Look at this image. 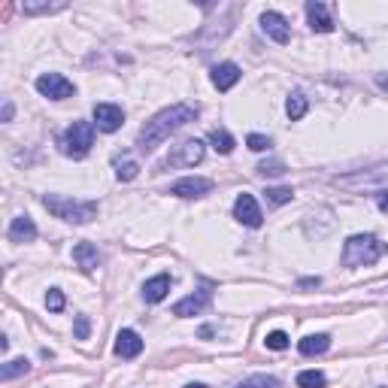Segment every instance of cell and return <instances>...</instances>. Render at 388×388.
Instances as JSON below:
<instances>
[{
  "instance_id": "1",
  "label": "cell",
  "mask_w": 388,
  "mask_h": 388,
  "mask_svg": "<svg viewBox=\"0 0 388 388\" xmlns=\"http://www.w3.org/2000/svg\"><path fill=\"white\" fill-rule=\"evenodd\" d=\"M198 104H173V107H167V109H161L158 116H152L149 122L143 124V131H140V136H136V146H140V152H155L158 146H161L164 140L173 131H179L182 124H188V122H194L198 119Z\"/></svg>"
},
{
  "instance_id": "2",
  "label": "cell",
  "mask_w": 388,
  "mask_h": 388,
  "mask_svg": "<svg viewBox=\"0 0 388 388\" xmlns=\"http://www.w3.org/2000/svg\"><path fill=\"white\" fill-rule=\"evenodd\" d=\"M43 207L49 210L55 219L70 222V225H88L91 219H97L95 200H73V198H64V194H45Z\"/></svg>"
},
{
  "instance_id": "3",
  "label": "cell",
  "mask_w": 388,
  "mask_h": 388,
  "mask_svg": "<svg viewBox=\"0 0 388 388\" xmlns=\"http://www.w3.org/2000/svg\"><path fill=\"white\" fill-rule=\"evenodd\" d=\"M385 255V243L373 234H355L343 246V264L346 267H370Z\"/></svg>"
},
{
  "instance_id": "4",
  "label": "cell",
  "mask_w": 388,
  "mask_h": 388,
  "mask_svg": "<svg viewBox=\"0 0 388 388\" xmlns=\"http://www.w3.org/2000/svg\"><path fill=\"white\" fill-rule=\"evenodd\" d=\"M61 152L67 158H85L91 152V146H95V124L91 122H73L70 128L61 134Z\"/></svg>"
},
{
  "instance_id": "5",
  "label": "cell",
  "mask_w": 388,
  "mask_h": 388,
  "mask_svg": "<svg viewBox=\"0 0 388 388\" xmlns=\"http://www.w3.org/2000/svg\"><path fill=\"white\" fill-rule=\"evenodd\" d=\"M37 91L49 100H67V97H73L76 88H73L70 79H64L61 73H43L37 79Z\"/></svg>"
},
{
  "instance_id": "6",
  "label": "cell",
  "mask_w": 388,
  "mask_h": 388,
  "mask_svg": "<svg viewBox=\"0 0 388 388\" xmlns=\"http://www.w3.org/2000/svg\"><path fill=\"white\" fill-rule=\"evenodd\" d=\"M234 219L239 225L246 227H261V222H264V215H261V207L258 200L252 198V194H239L237 203H234Z\"/></svg>"
},
{
  "instance_id": "7",
  "label": "cell",
  "mask_w": 388,
  "mask_h": 388,
  "mask_svg": "<svg viewBox=\"0 0 388 388\" xmlns=\"http://www.w3.org/2000/svg\"><path fill=\"white\" fill-rule=\"evenodd\" d=\"M212 191V182L203 179V176H185L170 185V194H176L182 200H194V198H203V194Z\"/></svg>"
},
{
  "instance_id": "8",
  "label": "cell",
  "mask_w": 388,
  "mask_h": 388,
  "mask_svg": "<svg viewBox=\"0 0 388 388\" xmlns=\"http://www.w3.org/2000/svg\"><path fill=\"white\" fill-rule=\"evenodd\" d=\"M95 124H97V131H104V134H116L124 124V109L116 104H97L95 107Z\"/></svg>"
},
{
  "instance_id": "9",
  "label": "cell",
  "mask_w": 388,
  "mask_h": 388,
  "mask_svg": "<svg viewBox=\"0 0 388 388\" xmlns=\"http://www.w3.org/2000/svg\"><path fill=\"white\" fill-rule=\"evenodd\" d=\"M261 31L267 33V37L273 40V43H279V45H285L291 40V31H289V21H285V16H279V13H273V9H267L264 16H261Z\"/></svg>"
},
{
  "instance_id": "10",
  "label": "cell",
  "mask_w": 388,
  "mask_h": 388,
  "mask_svg": "<svg viewBox=\"0 0 388 388\" xmlns=\"http://www.w3.org/2000/svg\"><path fill=\"white\" fill-rule=\"evenodd\" d=\"M9 243H31V239H37V225H33L31 215H16L13 222H9Z\"/></svg>"
},
{
  "instance_id": "11",
  "label": "cell",
  "mask_w": 388,
  "mask_h": 388,
  "mask_svg": "<svg viewBox=\"0 0 388 388\" xmlns=\"http://www.w3.org/2000/svg\"><path fill=\"white\" fill-rule=\"evenodd\" d=\"M210 79H212V85L219 88V91H227V88H234L239 82V67L234 61H222V64L212 67Z\"/></svg>"
},
{
  "instance_id": "12",
  "label": "cell",
  "mask_w": 388,
  "mask_h": 388,
  "mask_svg": "<svg viewBox=\"0 0 388 388\" xmlns=\"http://www.w3.org/2000/svg\"><path fill=\"white\" fill-rule=\"evenodd\" d=\"M306 18H310V28L318 31V33H330V31H334V18H330L328 6L318 4V0H310V4H306Z\"/></svg>"
},
{
  "instance_id": "13",
  "label": "cell",
  "mask_w": 388,
  "mask_h": 388,
  "mask_svg": "<svg viewBox=\"0 0 388 388\" xmlns=\"http://www.w3.org/2000/svg\"><path fill=\"white\" fill-rule=\"evenodd\" d=\"M140 352H143L140 334H136V330H131V328L119 330V337H116V355H119V358H136Z\"/></svg>"
},
{
  "instance_id": "14",
  "label": "cell",
  "mask_w": 388,
  "mask_h": 388,
  "mask_svg": "<svg viewBox=\"0 0 388 388\" xmlns=\"http://www.w3.org/2000/svg\"><path fill=\"white\" fill-rule=\"evenodd\" d=\"M170 285H173V279H170L167 273H158V276H152L149 282L143 285V301H146V303H161V301L167 298Z\"/></svg>"
},
{
  "instance_id": "15",
  "label": "cell",
  "mask_w": 388,
  "mask_h": 388,
  "mask_svg": "<svg viewBox=\"0 0 388 388\" xmlns=\"http://www.w3.org/2000/svg\"><path fill=\"white\" fill-rule=\"evenodd\" d=\"M203 155H207V149H203L200 140H185L179 146V155L170 158V164H185V167H194L203 161Z\"/></svg>"
},
{
  "instance_id": "16",
  "label": "cell",
  "mask_w": 388,
  "mask_h": 388,
  "mask_svg": "<svg viewBox=\"0 0 388 388\" xmlns=\"http://www.w3.org/2000/svg\"><path fill=\"white\" fill-rule=\"evenodd\" d=\"M207 303H210V291L203 289V291H198V294H188V298H182V301L173 306V316H179V318L198 316V313H200Z\"/></svg>"
},
{
  "instance_id": "17",
  "label": "cell",
  "mask_w": 388,
  "mask_h": 388,
  "mask_svg": "<svg viewBox=\"0 0 388 388\" xmlns=\"http://www.w3.org/2000/svg\"><path fill=\"white\" fill-rule=\"evenodd\" d=\"M73 261L79 267H82L85 273H91V270H97L100 267V252H97V246H91V243H79L76 249H73Z\"/></svg>"
},
{
  "instance_id": "18",
  "label": "cell",
  "mask_w": 388,
  "mask_h": 388,
  "mask_svg": "<svg viewBox=\"0 0 388 388\" xmlns=\"http://www.w3.org/2000/svg\"><path fill=\"white\" fill-rule=\"evenodd\" d=\"M328 346H330L328 334H310V337H303L298 343L301 355H322V352H328Z\"/></svg>"
},
{
  "instance_id": "19",
  "label": "cell",
  "mask_w": 388,
  "mask_h": 388,
  "mask_svg": "<svg viewBox=\"0 0 388 388\" xmlns=\"http://www.w3.org/2000/svg\"><path fill=\"white\" fill-rule=\"evenodd\" d=\"M306 97L301 95V91H294V95H289V100H285V112H289V119L291 122H298V119H303L306 116Z\"/></svg>"
},
{
  "instance_id": "20",
  "label": "cell",
  "mask_w": 388,
  "mask_h": 388,
  "mask_svg": "<svg viewBox=\"0 0 388 388\" xmlns=\"http://www.w3.org/2000/svg\"><path fill=\"white\" fill-rule=\"evenodd\" d=\"M210 143H212V149L215 152H222V155H231L234 152V136L227 134V131H222V128H215L212 134H210Z\"/></svg>"
},
{
  "instance_id": "21",
  "label": "cell",
  "mask_w": 388,
  "mask_h": 388,
  "mask_svg": "<svg viewBox=\"0 0 388 388\" xmlns=\"http://www.w3.org/2000/svg\"><path fill=\"white\" fill-rule=\"evenodd\" d=\"M28 370H31L28 358H13V361H6L4 367H0V379H4V382H9V379H16V376L28 373Z\"/></svg>"
},
{
  "instance_id": "22",
  "label": "cell",
  "mask_w": 388,
  "mask_h": 388,
  "mask_svg": "<svg viewBox=\"0 0 388 388\" xmlns=\"http://www.w3.org/2000/svg\"><path fill=\"white\" fill-rule=\"evenodd\" d=\"M136 173H140V164H136L134 158H128V155L119 158V155H116V176H119L122 182H131Z\"/></svg>"
},
{
  "instance_id": "23",
  "label": "cell",
  "mask_w": 388,
  "mask_h": 388,
  "mask_svg": "<svg viewBox=\"0 0 388 388\" xmlns=\"http://www.w3.org/2000/svg\"><path fill=\"white\" fill-rule=\"evenodd\" d=\"M237 388H282V382L276 379V376H267V373H255L249 376V379H243Z\"/></svg>"
},
{
  "instance_id": "24",
  "label": "cell",
  "mask_w": 388,
  "mask_h": 388,
  "mask_svg": "<svg viewBox=\"0 0 388 388\" xmlns=\"http://www.w3.org/2000/svg\"><path fill=\"white\" fill-rule=\"evenodd\" d=\"M298 388H325V373H318V370L298 373Z\"/></svg>"
},
{
  "instance_id": "25",
  "label": "cell",
  "mask_w": 388,
  "mask_h": 388,
  "mask_svg": "<svg viewBox=\"0 0 388 388\" xmlns=\"http://www.w3.org/2000/svg\"><path fill=\"white\" fill-rule=\"evenodd\" d=\"M264 198H267L270 207H282V203H289V200L294 198V191H291V188H267Z\"/></svg>"
},
{
  "instance_id": "26",
  "label": "cell",
  "mask_w": 388,
  "mask_h": 388,
  "mask_svg": "<svg viewBox=\"0 0 388 388\" xmlns=\"http://www.w3.org/2000/svg\"><path fill=\"white\" fill-rule=\"evenodd\" d=\"M21 9H25V16H40V13L49 16V13H61L64 4H25Z\"/></svg>"
},
{
  "instance_id": "27",
  "label": "cell",
  "mask_w": 388,
  "mask_h": 388,
  "mask_svg": "<svg viewBox=\"0 0 388 388\" xmlns=\"http://www.w3.org/2000/svg\"><path fill=\"white\" fill-rule=\"evenodd\" d=\"M267 349H276V352H282V349H289V334L285 330H273V334H267Z\"/></svg>"
},
{
  "instance_id": "28",
  "label": "cell",
  "mask_w": 388,
  "mask_h": 388,
  "mask_svg": "<svg viewBox=\"0 0 388 388\" xmlns=\"http://www.w3.org/2000/svg\"><path fill=\"white\" fill-rule=\"evenodd\" d=\"M246 146L252 152H267L270 149V136H264V134H249L246 136Z\"/></svg>"
},
{
  "instance_id": "29",
  "label": "cell",
  "mask_w": 388,
  "mask_h": 388,
  "mask_svg": "<svg viewBox=\"0 0 388 388\" xmlns=\"http://www.w3.org/2000/svg\"><path fill=\"white\" fill-rule=\"evenodd\" d=\"M45 306H49L52 313H61L64 310V291L61 289H49V294H45Z\"/></svg>"
},
{
  "instance_id": "30",
  "label": "cell",
  "mask_w": 388,
  "mask_h": 388,
  "mask_svg": "<svg viewBox=\"0 0 388 388\" xmlns=\"http://www.w3.org/2000/svg\"><path fill=\"white\" fill-rule=\"evenodd\" d=\"M258 173L261 176H282L285 173V167H282V161H264V164H258Z\"/></svg>"
},
{
  "instance_id": "31",
  "label": "cell",
  "mask_w": 388,
  "mask_h": 388,
  "mask_svg": "<svg viewBox=\"0 0 388 388\" xmlns=\"http://www.w3.org/2000/svg\"><path fill=\"white\" fill-rule=\"evenodd\" d=\"M88 334H91L88 316H76V340H88Z\"/></svg>"
},
{
  "instance_id": "32",
  "label": "cell",
  "mask_w": 388,
  "mask_h": 388,
  "mask_svg": "<svg viewBox=\"0 0 388 388\" xmlns=\"http://www.w3.org/2000/svg\"><path fill=\"white\" fill-rule=\"evenodd\" d=\"M376 203H379L382 212H388V188H382L379 194H376Z\"/></svg>"
},
{
  "instance_id": "33",
  "label": "cell",
  "mask_w": 388,
  "mask_h": 388,
  "mask_svg": "<svg viewBox=\"0 0 388 388\" xmlns=\"http://www.w3.org/2000/svg\"><path fill=\"white\" fill-rule=\"evenodd\" d=\"M9 119H13V100H6L4 104V122H9Z\"/></svg>"
},
{
  "instance_id": "34",
  "label": "cell",
  "mask_w": 388,
  "mask_h": 388,
  "mask_svg": "<svg viewBox=\"0 0 388 388\" xmlns=\"http://www.w3.org/2000/svg\"><path fill=\"white\" fill-rule=\"evenodd\" d=\"M376 85L388 91V76H385V73H379V76H376Z\"/></svg>"
},
{
  "instance_id": "35",
  "label": "cell",
  "mask_w": 388,
  "mask_h": 388,
  "mask_svg": "<svg viewBox=\"0 0 388 388\" xmlns=\"http://www.w3.org/2000/svg\"><path fill=\"white\" fill-rule=\"evenodd\" d=\"M185 388H207V385H203V382H191V385H185Z\"/></svg>"
}]
</instances>
